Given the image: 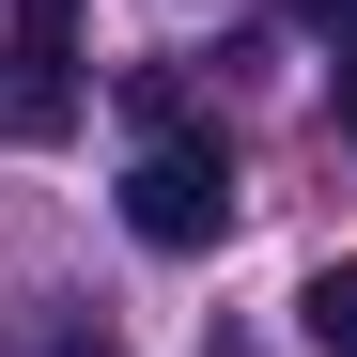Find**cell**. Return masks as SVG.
<instances>
[{
  "label": "cell",
  "instance_id": "1",
  "mask_svg": "<svg viewBox=\"0 0 357 357\" xmlns=\"http://www.w3.org/2000/svg\"><path fill=\"white\" fill-rule=\"evenodd\" d=\"M125 233L140 249H218L233 233V155L171 109V125H140V155H125Z\"/></svg>",
  "mask_w": 357,
  "mask_h": 357
},
{
  "label": "cell",
  "instance_id": "2",
  "mask_svg": "<svg viewBox=\"0 0 357 357\" xmlns=\"http://www.w3.org/2000/svg\"><path fill=\"white\" fill-rule=\"evenodd\" d=\"M78 125V0H16L0 47V140H63Z\"/></svg>",
  "mask_w": 357,
  "mask_h": 357
},
{
  "label": "cell",
  "instance_id": "3",
  "mask_svg": "<svg viewBox=\"0 0 357 357\" xmlns=\"http://www.w3.org/2000/svg\"><path fill=\"white\" fill-rule=\"evenodd\" d=\"M295 311H311V342H326V357H357V264H326Z\"/></svg>",
  "mask_w": 357,
  "mask_h": 357
},
{
  "label": "cell",
  "instance_id": "4",
  "mask_svg": "<svg viewBox=\"0 0 357 357\" xmlns=\"http://www.w3.org/2000/svg\"><path fill=\"white\" fill-rule=\"evenodd\" d=\"M295 16H311V31H326V47H357V0H295Z\"/></svg>",
  "mask_w": 357,
  "mask_h": 357
},
{
  "label": "cell",
  "instance_id": "5",
  "mask_svg": "<svg viewBox=\"0 0 357 357\" xmlns=\"http://www.w3.org/2000/svg\"><path fill=\"white\" fill-rule=\"evenodd\" d=\"M326 109H342V140H357V47H342V63H326Z\"/></svg>",
  "mask_w": 357,
  "mask_h": 357
},
{
  "label": "cell",
  "instance_id": "6",
  "mask_svg": "<svg viewBox=\"0 0 357 357\" xmlns=\"http://www.w3.org/2000/svg\"><path fill=\"white\" fill-rule=\"evenodd\" d=\"M93 357H109V342H93Z\"/></svg>",
  "mask_w": 357,
  "mask_h": 357
}]
</instances>
